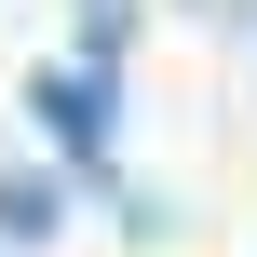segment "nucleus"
I'll return each mask as SVG.
<instances>
[{"instance_id":"obj_1","label":"nucleus","mask_w":257,"mask_h":257,"mask_svg":"<svg viewBox=\"0 0 257 257\" xmlns=\"http://www.w3.org/2000/svg\"><path fill=\"white\" fill-rule=\"evenodd\" d=\"M108 68H122V54H81V68L41 81V122H54L68 176H108Z\"/></svg>"},{"instance_id":"obj_2","label":"nucleus","mask_w":257,"mask_h":257,"mask_svg":"<svg viewBox=\"0 0 257 257\" xmlns=\"http://www.w3.org/2000/svg\"><path fill=\"white\" fill-rule=\"evenodd\" d=\"M0 230H14V244H27V230H54V190H41V176H14V190H0Z\"/></svg>"}]
</instances>
